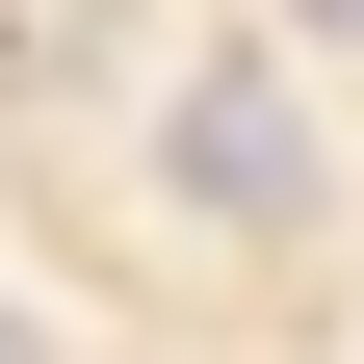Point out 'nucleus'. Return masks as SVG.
I'll list each match as a JSON object with an SVG mask.
<instances>
[{
  "instance_id": "obj_1",
  "label": "nucleus",
  "mask_w": 364,
  "mask_h": 364,
  "mask_svg": "<svg viewBox=\"0 0 364 364\" xmlns=\"http://www.w3.org/2000/svg\"><path fill=\"white\" fill-rule=\"evenodd\" d=\"M156 156H182V208H235V235H287V208H312V105H260V78H182Z\"/></svg>"
},
{
  "instance_id": "obj_2",
  "label": "nucleus",
  "mask_w": 364,
  "mask_h": 364,
  "mask_svg": "<svg viewBox=\"0 0 364 364\" xmlns=\"http://www.w3.org/2000/svg\"><path fill=\"white\" fill-rule=\"evenodd\" d=\"M312 26H364V0H312Z\"/></svg>"
}]
</instances>
